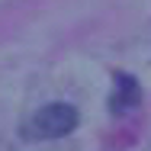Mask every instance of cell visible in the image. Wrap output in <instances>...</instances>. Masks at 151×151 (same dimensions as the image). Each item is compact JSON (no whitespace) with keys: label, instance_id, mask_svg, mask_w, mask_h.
Wrapping results in <instances>:
<instances>
[{"label":"cell","instance_id":"2","mask_svg":"<svg viewBox=\"0 0 151 151\" xmlns=\"http://www.w3.org/2000/svg\"><path fill=\"white\" fill-rule=\"evenodd\" d=\"M142 103V90H138V81L132 74H116V90L109 100V109L113 113H129Z\"/></svg>","mask_w":151,"mask_h":151},{"label":"cell","instance_id":"1","mask_svg":"<svg viewBox=\"0 0 151 151\" xmlns=\"http://www.w3.org/2000/svg\"><path fill=\"white\" fill-rule=\"evenodd\" d=\"M74 129H77V109L71 103H48L39 113H32V119L26 122L29 138H61Z\"/></svg>","mask_w":151,"mask_h":151}]
</instances>
